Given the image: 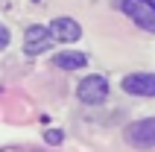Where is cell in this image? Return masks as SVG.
Listing matches in <instances>:
<instances>
[{
	"mask_svg": "<svg viewBox=\"0 0 155 152\" xmlns=\"http://www.w3.org/2000/svg\"><path fill=\"white\" fill-rule=\"evenodd\" d=\"M50 44H53V35L47 26H29L24 32V53L26 56H41V53L50 50Z\"/></svg>",
	"mask_w": 155,
	"mask_h": 152,
	"instance_id": "obj_4",
	"label": "cell"
},
{
	"mask_svg": "<svg viewBox=\"0 0 155 152\" xmlns=\"http://www.w3.org/2000/svg\"><path fill=\"white\" fill-rule=\"evenodd\" d=\"M6 47H9V29L0 24V50H6Z\"/></svg>",
	"mask_w": 155,
	"mask_h": 152,
	"instance_id": "obj_9",
	"label": "cell"
},
{
	"mask_svg": "<svg viewBox=\"0 0 155 152\" xmlns=\"http://www.w3.org/2000/svg\"><path fill=\"white\" fill-rule=\"evenodd\" d=\"M53 64L56 68H61V70H79V68H85L88 64V56L85 53H56L53 56Z\"/></svg>",
	"mask_w": 155,
	"mask_h": 152,
	"instance_id": "obj_7",
	"label": "cell"
},
{
	"mask_svg": "<svg viewBox=\"0 0 155 152\" xmlns=\"http://www.w3.org/2000/svg\"><path fill=\"white\" fill-rule=\"evenodd\" d=\"M123 15L132 18V24H138L140 29L155 32V0H120Z\"/></svg>",
	"mask_w": 155,
	"mask_h": 152,
	"instance_id": "obj_1",
	"label": "cell"
},
{
	"mask_svg": "<svg viewBox=\"0 0 155 152\" xmlns=\"http://www.w3.org/2000/svg\"><path fill=\"white\" fill-rule=\"evenodd\" d=\"M126 144L138 146V149L155 146V117H147V120H138V123L126 126Z\"/></svg>",
	"mask_w": 155,
	"mask_h": 152,
	"instance_id": "obj_3",
	"label": "cell"
},
{
	"mask_svg": "<svg viewBox=\"0 0 155 152\" xmlns=\"http://www.w3.org/2000/svg\"><path fill=\"white\" fill-rule=\"evenodd\" d=\"M44 140L50 146H59L61 140H64V132H61V129H47V132H44Z\"/></svg>",
	"mask_w": 155,
	"mask_h": 152,
	"instance_id": "obj_8",
	"label": "cell"
},
{
	"mask_svg": "<svg viewBox=\"0 0 155 152\" xmlns=\"http://www.w3.org/2000/svg\"><path fill=\"white\" fill-rule=\"evenodd\" d=\"M76 97L85 105H100V102H105V97H108V82H105L103 76H85L82 82L76 85Z\"/></svg>",
	"mask_w": 155,
	"mask_h": 152,
	"instance_id": "obj_2",
	"label": "cell"
},
{
	"mask_svg": "<svg viewBox=\"0 0 155 152\" xmlns=\"http://www.w3.org/2000/svg\"><path fill=\"white\" fill-rule=\"evenodd\" d=\"M50 35H53V41H64V44H70V41H79L82 38V26L73 21V18H56L50 26Z\"/></svg>",
	"mask_w": 155,
	"mask_h": 152,
	"instance_id": "obj_6",
	"label": "cell"
},
{
	"mask_svg": "<svg viewBox=\"0 0 155 152\" xmlns=\"http://www.w3.org/2000/svg\"><path fill=\"white\" fill-rule=\"evenodd\" d=\"M123 91L132 97H155V73H129L123 79Z\"/></svg>",
	"mask_w": 155,
	"mask_h": 152,
	"instance_id": "obj_5",
	"label": "cell"
}]
</instances>
